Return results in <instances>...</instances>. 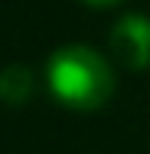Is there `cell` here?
<instances>
[{"label": "cell", "instance_id": "cell-1", "mask_svg": "<svg viewBox=\"0 0 150 154\" xmlns=\"http://www.w3.org/2000/svg\"><path fill=\"white\" fill-rule=\"evenodd\" d=\"M46 82L49 92L65 108L75 112H95L108 105V98L114 95V72L108 59L91 46H78V43H69L49 56Z\"/></svg>", "mask_w": 150, "mask_h": 154}, {"label": "cell", "instance_id": "cell-2", "mask_svg": "<svg viewBox=\"0 0 150 154\" xmlns=\"http://www.w3.org/2000/svg\"><path fill=\"white\" fill-rule=\"evenodd\" d=\"M111 53L127 69H147L150 66V17L127 13L111 26Z\"/></svg>", "mask_w": 150, "mask_h": 154}, {"label": "cell", "instance_id": "cell-3", "mask_svg": "<svg viewBox=\"0 0 150 154\" xmlns=\"http://www.w3.org/2000/svg\"><path fill=\"white\" fill-rule=\"evenodd\" d=\"M30 95H33V72L26 66L13 62V66L0 69V102L23 105V102H30Z\"/></svg>", "mask_w": 150, "mask_h": 154}, {"label": "cell", "instance_id": "cell-4", "mask_svg": "<svg viewBox=\"0 0 150 154\" xmlns=\"http://www.w3.org/2000/svg\"><path fill=\"white\" fill-rule=\"evenodd\" d=\"M85 3H91V7H114L121 0H85Z\"/></svg>", "mask_w": 150, "mask_h": 154}]
</instances>
